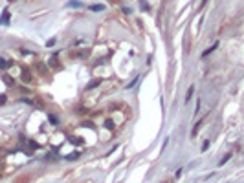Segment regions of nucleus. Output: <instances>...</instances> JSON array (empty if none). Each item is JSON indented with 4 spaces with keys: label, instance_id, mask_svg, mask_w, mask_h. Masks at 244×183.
I'll return each instance as SVG.
<instances>
[{
    "label": "nucleus",
    "instance_id": "nucleus-1",
    "mask_svg": "<svg viewBox=\"0 0 244 183\" xmlns=\"http://www.w3.org/2000/svg\"><path fill=\"white\" fill-rule=\"evenodd\" d=\"M2 24H4V26L9 24V11H8V9H4V13H2Z\"/></svg>",
    "mask_w": 244,
    "mask_h": 183
},
{
    "label": "nucleus",
    "instance_id": "nucleus-2",
    "mask_svg": "<svg viewBox=\"0 0 244 183\" xmlns=\"http://www.w3.org/2000/svg\"><path fill=\"white\" fill-rule=\"evenodd\" d=\"M193 97V86H191L189 90H187V95H186V103H189V99Z\"/></svg>",
    "mask_w": 244,
    "mask_h": 183
},
{
    "label": "nucleus",
    "instance_id": "nucleus-3",
    "mask_svg": "<svg viewBox=\"0 0 244 183\" xmlns=\"http://www.w3.org/2000/svg\"><path fill=\"white\" fill-rule=\"evenodd\" d=\"M68 6H72V7H79V6H81V4H79V2H77V0H72V2H70V4H68Z\"/></svg>",
    "mask_w": 244,
    "mask_h": 183
},
{
    "label": "nucleus",
    "instance_id": "nucleus-4",
    "mask_svg": "<svg viewBox=\"0 0 244 183\" xmlns=\"http://www.w3.org/2000/svg\"><path fill=\"white\" fill-rule=\"evenodd\" d=\"M0 66H2V70H6V68H8V60L2 59V60H0Z\"/></svg>",
    "mask_w": 244,
    "mask_h": 183
},
{
    "label": "nucleus",
    "instance_id": "nucleus-5",
    "mask_svg": "<svg viewBox=\"0 0 244 183\" xmlns=\"http://www.w3.org/2000/svg\"><path fill=\"white\" fill-rule=\"evenodd\" d=\"M230 157H231V154H226V156H224V157H222V161H220V165H224V163H226V161L230 159Z\"/></svg>",
    "mask_w": 244,
    "mask_h": 183
},
{
    "label": "nucleus",
    "instance_id": "nucleus-6",
    "mask_svg": "<svg viewBox=\"0 0 244 183\" xmlns=\"http://www.w3.org/2000/svg\"><path fill=\"white\" fill-rule=\"evenodd\" d=\"M50 123H52V125H57L59 121H57V117H55V115H50Z\"/></svg>",
    "mask_w": 244,
    "mask_h": 183
},
{
    "label": "nucleus",
    "instance_id": "nucleus-7",
    "mask_svg": "<svg viewBox=\"0 0 244 183\" xmlns=\"http://www.w3.org/2000/svg\"><path fill=\"white\" fill-rule=\"evenodd\" d=\"M200 125H202V121H198V123H196V127H195V130H193V134H196V132H198V128H200Z\"/></svg>",
    "mask_w": 244,
    "mask_h": 183
},
{
    "label": "nucleus",
    "instance_id": "nucleus-8",
    "mask_svg": "<svg viewBox=\"0 0 244 183\" xmlns=\"http://www.w3.org/2000/svg\"><path fill=\"white\" fill-rule=\"evenodd\" d=\"M206 2H207V0H202V6H204V4H206Z\"/></svg>",
    "mask_w": 244,
    "mask_h": 183
}]
</instances>
